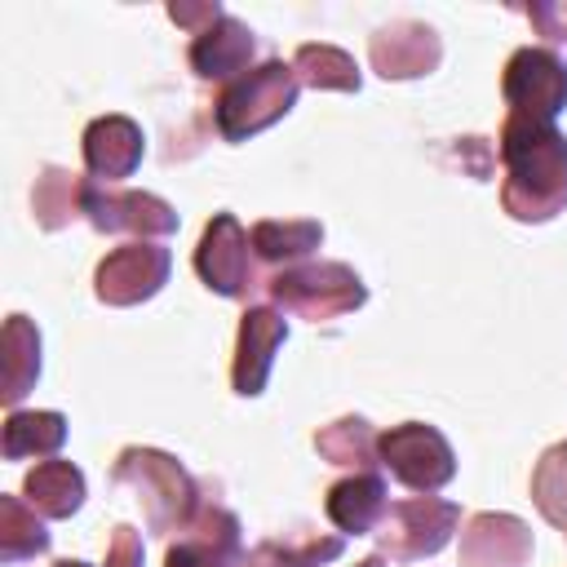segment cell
Segmentation results:
<instances>
[{
  "instance_id": "cell-7",
  "label": "cell",
  "mask_w": 567,
  "mask_h": 567,
  "mask_svg": "<svg viewBox=\"0 0 567 567\" xmlns=\"http://www.w3.org/2000/svg\"><path fill=\"white\" fill-rule=\"evenodd\" d=\"M461 523V509L439 496H412L385 509L381 518V549L399 563H416L439 554Z\"/></svg>"
},
{
  "instance_id": "cell-6",
  "label": "cell",
  "mask_w": 567,
  "mask_h": 567,
  "mask_svg": "<svg viewBox=\"0 0 567 567\" xmlns=\"http://www.w3.org/2000/svg\"><path fill=\"white\" fill-rule=\"evenodd\" d=\"M377 452H381V465L412 492H439L456 474V456H452L447 439L421 421L385 430L377 439Z\"/></svg>"
},
{
  "instance_id": "cell-16",
  "label": "cell",
  "mask_w": 567,
  "mask_h": 567,
  "mask_svg": "<svg viewBox=\"0 0 567 567\" xmlns=\"http://www.w3.org/2000/svg\"><path fill=\"white\" fill-rule=\"evenodd\" d=\"M142 128L128 115H102L84 128V164L93 182H120L142 164Z\"/></svg>"
},
{
  "instance_id": "cell-13",
  "label": "cell",
  "mask_w": 567,
  "mask_h": 567,
  "mask_svg": "<svg viewBox=\"0 0 567 567\" xmlns=\"http://www.w3.org/2000/svg\"><path fill=\"white\" fill-rule=\"evenodd\" d=\"M186 536L168 549L164 567H235L239 563V518L221 505H199L182 527Z\"/></svg>"
},
{
  "instance_id": "cell-20",
  "label": "cell",
  "mask_w": 567,
  "mask_h": 567,
  "mask_svg": "<svg viewBox=\"0 0 567 567\" xmlns=\"http://www.w3.org/2000/svg\"><path fill=\"white\" fill-rule=\"evenodd\" d=\"M252 252L270 266H297L306 261L319 244H323V226L319 221H257L252 226Z\"/></svg>"
},
{
  "instance_id": "cell-22",
  "label": "cell",
  "mask_w": 567,
  "mask_h": 567,
  "mask_svg": "<svg viewBox=\"0 0 567 567\" xmlns=\"http://www.w3.org/2000/svg\"><path fill=\"white\" fill-rule=\"evenodd\" d=\"M292 71L310 89H337V93H354L359 89L354 58L341 53V49H332V44H301L297 58H292Z\"/></svg>"
},
{
  "instance_id": "cell-28",
  "label": "cell",
  "mask_w": 567,
  "mask_h": 567,
  "mask_svg": "<svg viewBox=\"0 0 567 567\" xmlns=\"http://www.w3.org/2000/svg\"><path fill=\"white\" fill-rule=\"evenodd\" d=\"M168 18H173L177 27H186L190 35H199V31H208L213 22H221L226 13H221L217 0H213V4H208V0H204V4H182V0H177V4H168Z\"/></svg>"
},
{
  "instance_id": "cell-25",
  "label": "cell",
  "mask_w": 567,
  "mask_h": 567,
  "mask_svg": "<svg viewBox=\"0 0 567 567\" xmlns=\"http://www.w3.org/2000/svg\"><path fill=\"white\" fill-rule=\"evenodd\" d=\"M49 549V532L40 527L35 509H27L18 496H0V558L22 563Z\"/></svg>"
},
{
  "instance_id": "cell-12",
  "label": "cell",
  "mask_w": 567,
  "mask_h": 567,
  "mask_svg": "<svg viewBox=\"0 0 567 567\" xmlns=\"http://www.w3.org/2000/svg\"><path fill=\"white\" fill-rule=\"evenodd\" d=\"M532 527L514 514H474L461 532V567H527Z\"/></svg>"
},
{
  "instance_id": "cell-18",
  "label": "cell",
  "mask_w": 567,
  "mask_h": 567,
  "mask_svg": "<svg viewBox=\"0 0 567 567\" xmlns=\"http://www.w3.org/2000/svg\"><path fill=\"white\" fill-rule=\"evenodd\" d=\"M27 501L44 518H71L84 501V474L71 461H40L27 474Z\"/></svg>"
},
{
  "instance_id": "cell-24",
  "label": "cell",
  "mask_w": 567,
  "mask_h": 567,
  "mask_svg": "<svg viewBox=\"0 0 567 567\" xmlns=\"http://www.w3.org/2000/svg\"><path fill=\"white\" fill-rule=\"evenodd\" d=\"M75 213H84V177L66 168H44L35 182V217L44 230L66 226Z\"/></svg>"
},
{
  "instance_id": "cell-30",
  "label": "cell",
  "mask_w": 567,
  "mask_h": 567,
  "mask_svg": "<svg viewBox=\"0 0 567 567\" xmlns=\"http://www.w3.org/2000/svg\"><path fill=\"white\" fill-rule=\"evenodd\" d=\"M527 18L540 27V35H549V40H567V4H532Z\"/></svg>"
},
{
  "instance_id": "cell-2",
  "label": "cell",
  "mask_w": 567,
  "mask_h": 567,
  "mask_svg": "<svg viewBox=\"0 0 567 567\" xmlns=\"http://www.w3.org/2000/svg\"><path fill=\"white\" fill-rule=\"evenodd\" d=\"M115 483H128L137 492V501L146 505V523L151 532H177L186 527L199 505H195V483L190 474L155 447H124L115 461Z\"/></svg>"
},
{
  "instance_id": "cell-33",
  "label": "cell",
  "mask_w": 567,
  "mask_h": 567,
  "mask_svg": "<svg viewBox=\"0 0 567 567\" xmlns=\"http://www.w3.org/2000/svg\"><path fill=\"white\" fill-rule=\"evenodd\" d=\"M53 567H89V563H80V558H62V563H53Z\"/></svg>"
},
{
  "instance_id": "cell-32",
  "label": "cell",
  "mask_w": 567,
  "mask_h": 567,
  "mask_svg": "<svg viewBox=\"0 0 567 567\" xmlns=\"http://www.w3.org/2000/svg\"><path fill=\"white\" fill-rule=\"evenodd\" d=\"M359 567H385V558H381V554H372V558H363Z\"/></svg>"
},
{
  "instance_id": "cell-15",
  "label": "cell",
  "mask_w": 567,
  "mask_h": 567,
  "mask_svg": "<svg viewBox=\"0 0 567 567\" xmlns=\"http://www.w3.org/2000/svg\"><path fill=\"white\" fill-rule=\"evenodd\" d=\"M252 53H257L252 31L230 13L190 40V66L199 80H230L235 84L239 75H248Z\"/></svg>"
},
{
  "instance_id": "cell-9",
  "label": "cell",
  "mask_w": 567,
  "mask_h": 567,
  "mask_svg": "<svg viewBox=\"0 0 567 567\" xmlns=\"http://www.w3.org/2000/svg\"><path fill=\"white\" fill-rule=\"evenodd\" d=\"M168 266H173V257L164 244H146V239L120 244L97 266V297L106 306H137L164 288Z\"/></svg>"
},
{
  "instance_id": "cell-3",
  "label": "cell",
  "mask_w": 567,
  "mask_h": 567,
  "mask_svg": "<svg viewBox=\"0 0 567 567\" xmlns=\"http://www.w3.org/2000/svg\"><path fill=\"white\" fill-rule=\"evenodd\" d=\"M297 71L288 62H261L248 75H239L235 84H226V93L217 97V128L230 142H244L261 128H270L275 120H284L297 102Z\"/></svg>"
},
{
  "instance_id": "cell-29",
  "label": "cell",
  "mask_w": 567,
  "mask_h": 567,
  "mask_svg": "<svg viewBox=\"0 0 567 567\" xmlns=\"http://www.w3.org/2000/svg\"><path fill=\"white\" fill-rule=\"evenodd\" d=\"M106 567H142V536L133 527H115L111 549H106Z\"/></svg>"
},
{
  "instance_id": "cell-31",
  "label": "cell",
  "mask_w": 567,
  "mask_h": 567,
  "mask_svg": "<svg viewBox=\"0 0 567 567\" xmlns=\"http://www.w3.org/2000/svg\"><path fill=\"white\" fill-rule=\"evenodd\" d=\"M244 567H284V563H279V558H275L266 545H257V549L248 554V563H244Z\"/></svg>"
},
{
  "instance_id": "cell-23",
  "label": "cell",
  "mask_w": 567,
  "mask_h": 567,
  "mask_svg": "<svg viewBox=\"0 0 567 567\" xmlns=\"http://www.w3.org/2000/svg\"><path fill=\"white\" fill-rule=\"evenodd\" d=\"M315 447L323 461L332 465H354V470H372V452H377V434L363 416H341L332 425H323L315 434Z\"/></svg>"
},
{
  "instance_id": "cell-26",
  "label": "cell",
  "mask_w": 567,
  "mask_h": 567,
  "mask_svg": "<svg viewBox=\"0 0 567 567\" xmlns=\"http://www.w3.org/2000/svg\"><path fill=\"white\" fill-rule=\"evenodd\" d=\"M532 496H536L540 514H545L554 527L567 532V443H554V447L540 456V465H536V474H532Z\"/></svg>"
},
{
  "instance_id": "cell-8",
  "label": "cell",
  "mask_w": 567,
  "mask_h": 567,
  "mask_svg": "<svg viewBox=\"0 0 567 567\" xmlns=\"http://www.w3.org/2000/svg\"><path fill=\"white\" fill-rule=\"evenodd\" d=\"M84 217L102 235H137V239H164L177 230V213L146 190H106L102 182L84 177Z\"/></svg>"
},
{
  "instance_id": "cell-5",
  "label": "cell",
  "mask_w": 567,
  "mask_h": 567,
  "mask_svg": "<svg viewBox=\"0 0 567 567\" xmlns=\"http://www.w3.org/2000/svg\"><path fill=\"white\" fill-rule=\"evenodd\" d=\"M505 102L518 124H554V115L567 106V62L554 49H518L505 62Z\"/></svg>"
},
{
  "instance_id": "cell-10",
  "label": "cell",
  "mask_w": 567,
  "mask_h": 567,
  "mask_svg": "<svg viewBox=\"0 0 567 567\" xmlns=\"http://www.w3.org/2000/svg\"><path fill=\"white\" fill-rule=\"evenodd\" d=\"M252 239L248 230L230 217V213H217L195 248V270L199 279L221 292V297H248L257 284H252V257H248Z\"/></svg>"
},
{
  "instance_id": "cell-27",
  "label": "cell",
  "mask_w": 567,
  "mask_h": 567,
  "mask_svg": "<svg viewBox=\"0 0 567 567\" xmlns=\"http://www.w3.org/2000/svg\"><path fill=\"white\" fill-rule=\"evenodd\" d=\"M266 549L284 563V567H323L341 554V536H310L301 545H279V540H266Z\"/></svg>"
},
{
  "instance_id": "cell-4",
  "label": "cell",
  "mask_w": 567,
  "mask_h": 567,
  "mask_svg": "<svg viewBox=\"0 0 567 567\" xmlns=\"http://www.w3.org/2000/svg\"><path fill=\"white\" fill-rule=\"evenodd\" d=\"M270 297L301 319H337L350 315L368 301V288L359 284V275L341 261H306V266H288L284 275L270 279Z\"/></svg>"
},
{
  "instance_id": "cell-17",
  "label": "cell",
  "mask_w": 567,
  "mask_h": 567,
  "mask_svg": "<svg viewBox=\"0 0 567 567\" xmlns=\"http://www.w3.org/2000/svg\"><path fill=\"white\" fill-rule=\"evenodd\" d=\"M385 509H390L385 483H381V474H372V470H359V474L332 483V492H328V518H332L341 532H350V536H363V532L381 527Z\"/></svg>"
},
{
  "instance_id": "cell-1",
  "label": "cell",
  "mask_w": 567,
  "mask_h": 567,
  "mask_svg": "<svg viewBox=\"0 0 567 567\" xmlns=\"http://www.w3.org/2000/svg\"><path fill=\"white\" fill-rule=\"evenodd\" d=\"M505 159V213L518 221H549L567 208V137L554 124H518L501 128Z\"/></svg>"
},
{
  "instance_id": "cell-11",
  "label": "cell",
  "mask_w": 567,
  "mask_h": 567,
  "mask_svg": "<svg viewBox=\"0 0 567 567\" xmlns=\"http://www.w3.org/2000/svg\"><path fill=\"white\" fill-rule=\"evenodd\" d=\"M368 53L385 80H416V75H430L439 66L443 44H439L434 27H425L416 18H399L372 35Z\"/></svg>"
},
{
  "instance_id": "cell-14",
  "label": "cell",
  "mask_w": 567,
  "mask_h": 567,
  "mask_svg": "<svg viewBox=\"0 0 567 567\" xmlns=\"http://www.w3.org/2000/svg\"><path fill=\"white\" fill-rule=\"evenodd\" d=\"M284 337H288V323L270 306H252L239 319V346H235V363H230V381H235L239 394H261Z\"/></svg>"
},
{
  "instance_id": "cell-19",
  "label": "cell",
  "mask_w": 567,
  "mask_h": 567,
  "mask_svg": "<svg viewBox=\"0 0 567 567\" xmlns=\"http://www.w3.org/2000/svg\"><path fill=\"white\" fill-rule=\"evenodd\" d=\"M40 377V332L27 315H9L4 323V403L18 408L22 394Z\"/></svg>"
},
{
  "instance_id": "cell-21",
  "label": "cell",
  "mask_w": 567,
  "mask_h": 567,
  "mask_svg": "<svg viewBox=\"0 0 567 567\" xmlns=\"http://www.w3.org/2000/svg\"><path fill=\"white\" fill-rule=\"evenodd\" d=\"M66 439V416L62 412H9L4 421V456H49Z\"/></svg>"
}]
</instances>
